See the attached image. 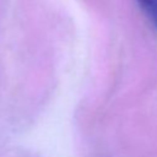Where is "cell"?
<instances>
[{
  "mask_svg": "<svg viewBox=\"0 0 157 157\" xmlns=\"http://www.w3.org/2000/svg\"><path fill=\"white\" fill-rule=\"evenodd\" d=\"M141 7L157 27V0H139Z\"/></svg>",
  "mask_w": 157,
  "mask_h": 157,
  "instance_id": "cell-1",
  "label": "cell"
}]
</instances>
